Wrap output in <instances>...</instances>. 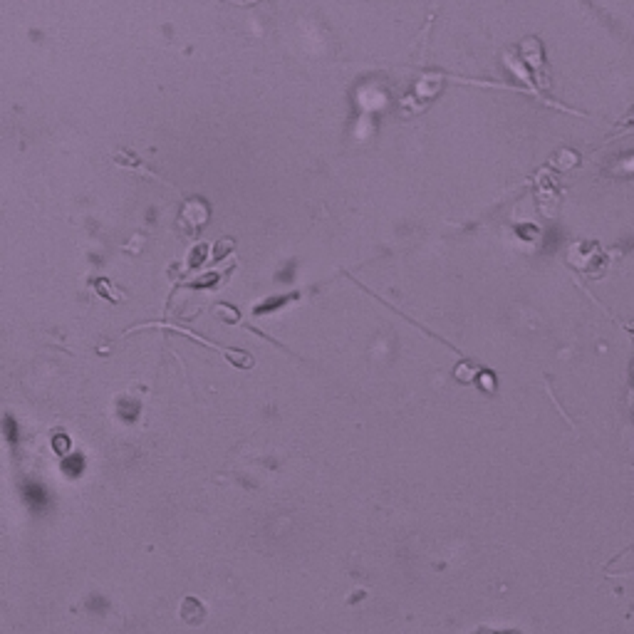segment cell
<instances>
[{
    "label": "cell",
    "instance_id": "obj_1",
    "mask_svg": "<svg viewBox=\"0 0 634 634\" xmlns=\"http://www.w3.org/2000/svg\"><path fill=\"white\" fill-rule=\"evenodd\" d=\"M22 493H25L27 506H32L35 510H42V508H45V503H48L45 488L37 486V483H25V486H22Z\"/></svg>",
    "mask_w": 634,
    "mask_h": 634
},
{
    "label": "cell",
    "instance_id": "obj_2",
    "mask_svg": "<svg viewBox=\"0 0 634 634\" xmlns=\"http://www.w3.org/2000/svg\"><path fill=\"white\" fill-rule=\"evenodd\" d=\"M60 466H62V471L67 473V476H72V478H74V476H79V473H82L84 458L79 456V454H72V456H65Z\"/></svg>",
    "mask_w": 634,
    "mask_h": 634
},
{
    "label": "cell",
    "instance_id": "obj_3",
    "mask_svg": "<svg viewBox=\"0 0 634 634\" xmlns=\"http://www.w3.org/2000/svg\"><path fill=\"white\" fill-rule=\"evenodd\" d=\"M293 298H298V295H283V298H278V300H268V303H263V305H256V308H253V315H263V312H270V310H275V308H283V305Z\"/></svg>",
    "mask_w": 634,
    "mask_h": 634
},
{
    "label": "cell",
    "instance_id": "obj_4",
    "mask_svg": "<svg viewBox=\"0 0 634 634\" xmlns=\"http://www.w3.org/2000/svg\"><path fill=\"white\" fill-rule=\"evenodd\" d=\"M53 449H55V454L65 456V454H67V449H70V436L67 434H58L53 439Z\"/></svg>",
    "mask_w": 634,
    "mask_h": 634
},
{
    "label": "cell",
    "instance_id": "obj_5",
    "mask_svg": "<svg viewBox=\"0 0 634 634\" xmlns=\"http://www.w3.org/2000/svg\"><path fill=\"white\" fill-rule=\"evenodd\" d=\"M204 258H206V246L194 248V251H191V260H189V265H191V268L201 265V263H204Z\"/></svg>",
    "mask_w": 634,
    "mask_h": 634
}]
</instances>
